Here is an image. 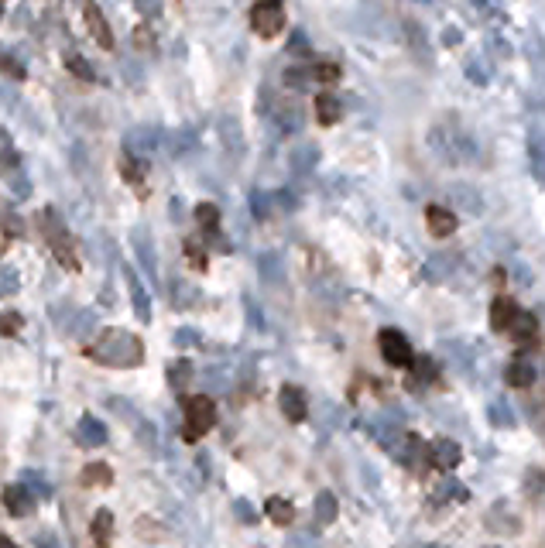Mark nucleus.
Listing matches in <instances>:
<instances>
[{"instance_id": "19", "label": "nucleus", "mask_w": 545, "mask_h": 548, "mask_svg": "<svg viewBox=\"0 0 545 548\" xmlns=\"http://www.w3.org/2000/svg\"><path fill=\"white\" fill-rule=\"evenodd\" d=\"M504 381L511 384V388H532V381H535V367L528 364V360H511L508 367H504Z\"/></svg>"}, {"instance_id": "16", "label": "nucleus", "mask_w": 545, "mask_h": 548, "mask_svg": "<svg viewBox=\"0 0 545 548\" xmlns=\"http://www.w3.org/2000/svg\"><path fill=\"white\" fill-rule=\"evenodd\" d=\"M439 381V370L432 364V357H415L412 360V370H408V388H429V384Z\"/></svg>"}, {"instance_id": "50", "label": "nucleus", "mask_w": 545, "mask_h": 548, "mask_svg": "<svg viewBox=\"0 0 545 548\" xmlns=\"http://www.w3.org/2000/svg\"><path fill=\"white\" fill-rule=\"evenodd\" d=\"M196 343H199V336L189 333V329L186 333H175V346H196Z\"/></svg>"}, {"instance_id": "55", "label": "nucleus", "mask_w": 545, "mask_h": 548, "mask_svg": "<svg viewBox=\"0 0 545 548\" xmlns=\"http://www.w3.org/2000/svg\"><path fill=\"white\" fill-rule=\"evenodd\" d=\"M0 18H4V4H0Z\"/></svg>"}, {"instance_id": "40", "label": "nucleus", "mask_w": 545, "mask_h": 548, "mask_svg": "<svg viewBox=\"0 0 545 548\" xmlns=\"http://www.w3.org/2000/svg\"><path fill=\"white\" fill-rule=\"evenodd\" d=\"M285 83H288V86H295V90H306V86L312 83V66H306V69H299V66L288 69V72H285Z\"/></svg>"}, {"instance_id": "48", "label": "nucleus", "mask_w": 545, "mask_h": 548, "mask_svg": "<svg viewBox=\"0 0 545 548\" xmlns=\"http://www.w3.org/2000/svg\"><path fill=\"white\" fill-rule=\"evenodd\" d=\"M186 254H189V261L196 264V268H203V264H206L203 251H199V240H189V244H186Z\"/></svg>"}, {"instance_id": "53", "label": "nucleus", "mask_w": 545, "mask_h": 548, "mask_svg": "<svg viewBox=\"0 0 545 548\" xmlns=\"http://www.w3.org/2000/svg\"><path fill=\"white\" fill-rule=\"evenodd\" d=\"M0 548H21L14 538H7V535H0Z\"/></svg>"}, {"instance_id": "26", "label": "nucleus", "mask_w": 545, "mask_h": 548, "mask_svg": "<svg viewBox=\"0 0 545 548\" xmlns=\"http://www.w3.org/2000/svg\"><path fill=\"white\" fill-rule=\"evenodd\" d=\"M264 511H268V518L275 521V525H292V521H295V507L288 504L285 497H268Z\"/></svg>"}, {"instance_id": "36", "label": "nucleus", "mask_w": 545, "mask_h": 548, "mask_svg": "<svg viewBox=\"0 0 545 548\" xmlns=\"http://www.w3.org/2000/svg\"><path fill=\"white\" fill-rule=\"evenodd\" d=\"M525 490H528V497H532V501H545V473H539V470H528V477H525Z\"/></svg>"}, {"instance_id": "22", "label": "nucleus", "mask_w": 545, "mask_h": 548, "mask_svg": "<svg viewBox=\"0 0 545 548\" xmlns=\"http://www.w3.org/2000/svg\"><path fill=\"white\" fill-rule=\"evenodd\" d=\"M316 161H319L316 144H299V148L292 151V158H288V165H292L295 175H309L312 168H316Z\"/></svg>"}, {"instance_id": "29", "label": "nucleus", "mask_w": 545, "mask_h": 548, "mask_svg": "<svg viewBox=\"0 0 545 548\" xmlns=\"http://www.w3.org/2000/svg\"><path fill=\"white\" fill-rule=\"evenodd\" d=\"M120 175H124L131 185H138V192H144V161L124 155V161H120Z\"/></svg>"}, {"instance_id": "43", "label": "nucleus", "mask_w": 545, "mask_h": 548, "mask_svg": "<svg viewBox=\"0 0 545 548\" xmlns=\"http://www.w3.org/2000/svg\"><path fill=\"white\" fill-rule=\"evenodd\" d=\"M199 292L192 285H186V281H175V309H189L192 298H196Z\"/></svg>"}, {"instance_id": "51", "label": "nucleus", "mask_w": 545, "mask_h": 548, "mask_svg": "<svg viewBox=\"0 0 545 548\" xmlns=\"http://www.w3.org/2000/svg\"><path fill=\"white\" fill-rule=\"evenodd\" d=\"M141 14H162V4H134Z\"/></svg>"}, {"instance_id": "12", "label": "nucleus", "mask_w": 545, "mask_h": 548, "mask_svg": "<svg viewBox=\"0 0 545 548\" xmlns=\"http://www.w3.org/2000/svg\"><path fill=\"white\" fill-rule=\"evenodd\" d=\"M426 223H429V233L432 237H453L456 227H460V216L446 206H429L426 209Z\"/></svg>"}, {"instance_id": "4", "label": "nucleus", "mask_w": 545, "mask_h": 548, "mask_svg": "<svg viewBox=\"0 0 545 548\" xmlns=\"http://www.w3.org/2000/svg\"><path fill=\"white\" fill-rule=\"evenodd\" d=\"M158 144H162V131H155V127H134V131L124 134V155L148 165V158H155Z\"/></svg>"}, {"instance_id": "11", "label": "nucleus", "mask_w": 545, "mask_h": 548, "mask_svg": "<svg viewBox=\"0 0 545 548\" xmlns=\"http://www.w3.org/2000/svg\"><path fill=\"white\" fill-rule=\"evenodd\" d=\"M278 408H282V415L288 422H302V418L309 415V405H306V394L299 388H292V384H285L282 391H278Z\"/></svg>"}, {"instance_id": "20", "label": "nucleus", "mask_w": 545, "mask_h": 548, "mask_svg": "<svg viewBox=\"0 0 545 548\" xmlns=\"http://www.w3.org/2000/svg\"><path fill=\"white\" fill-rule=\"evenodd\" d=\"M312 514H316L319 525H333L340 518V501L333 497V490H319L316 504H312Z\"/></svg>"}, {"instance_id": "5", "label": "nucleus", "mask_w": 545, "mask_h": 548, "mask_svg": "<svg viewBox=\"0 0 545 548\" xmlns=\"http://www.w3.org/2000/svg\"><path fill=\"white\" fill-rule=\"evenodd\" d=\"M378 346H381V357L388 360L391 367H412L415 350H412V343L398 333V329H381Z\"/></svg>"}, {"instance_id": "46", "label": "nucleus", "mask_w": 545, "mask_h": 548, "mask_svg": "<svg viewBox=\"0 0 545 548\" xmlns=\"http://www.w3.org/2000/svg\"><path fill=\"white\" fill-rule=\"evenodd\" d=\"M237 514H240V521H244V525H254V521H258V511H254V504L244 501V497L237 501Z\"/></svg>"}, {"instance_id": "13", "label": "nucleus", "mask_w": 545, "mask_h": 548, "mask_svg": "<svg viewBox=\"0 0 545 548\" xmlns=\"http://www.w3.org/2000/svg\"><path fill=\"white\" fill-rule=\"evenodd\" d=\"M76 439H79V446H86V449H100L103 442H107V425H103L96 415H83L76 425Z\"/></svg>"}, {"instance_id": "1", "label": "nucleus", "mask_w": 545, "mask_h": 548, "mask_svg": "<svg viewBox=\"0 0 545 548\" xmlns=\"http://www.w3.org/2000/svg\"><path fill=\"white\" fill-rule=\"evenodd\" d=\"M90 357L103 367H114V370H134L144 364V343L127 329H107L93 346H90Z\"/></svg>"}, {"instance_id": "47", "label": "nucleus", "mask_w": 545, "mask_h": 548, "mask_svg": "<svg viewBox=\"0 0 545 548\" xmlns=\"http://www.w3.org/2000/svg\"><path fill=\"white\" fill-rule=\"evenodd\" d=\"M93 329V316L90 312H83V316L76 319V326H72V336H86Z\"/></svg>"}, {"instance_id": "38", "label": "nucleus", "mask_w": 545, "mask_h": 548, "mask_svg": "<svg viewBox=\"0 0 545 548\" xmlns=\"http://www.w3.org/2000/svg\"><path fill=\"white\" fill-rule=\"evenodd\" d=\"M24 326V319L18 316V312H0V336H18Z\"/></svg>"}, {"instance_id": "2", "label": "nucleus", "mask_w": 545, "mask_h": 548, "mask_svg": "<svg viewBox=\"0 0 545 548\" xmlns=\"http://www.w3.org/2000/svg\"><path fill=\"white\" fill-rule=\"evenodd\" d=\"M216 425V408L210 394H192L186 401V429H182V439L186 442H199L206 432Z\"/></svg>"}, {"instance_id": "33", "label": "nucleus", "mask_w": 545, "mask_h": 548, "mask_svg": "<svg viewBox=\"0 0 545 548\" xmlns=\"http://www.w3.org/2000/svg\"><path fill=\"white\" fill-rule=\"evenodd\" d=\"M18 288H21V274H18V268H0V298L18 295Z\"/></svg>"}, {"instance_id": "27", "label": "nucleus", "mask_w": 545, "mask_h": 548, "mask_svg": "<svg viewBox=\"0 0 545 548\" xmlns=\"http://www.w3.org/2000/svg\"><path fill=\"white\" fill-rule=\"evenodd\" d=\"M66 69H69L76 79H83V83H96V69H93L90 62H86L79 52H66Z\"/></svg>"}, {"instance_id": "18", "label": "nucleus", "mask_w": 545, "mask_h": 548, "mask_svg": "<svg viewBox=\"0 0 545 548\" xmlns=\"http://www.w3.org/2000/svg\"><path fill=\"white\" fill-rule=\"evenodd\" d=\"M258 271L264 281H271V285H282L285 281V257L278 251H264L258 257Z\"/></svg>"}, {"instance_id": "44", "label": "nucleus", "mask_w": 545, "mask_h": 548, "mask_svg": "<svg viewBox=\"0 0 545 548\" xmlns=\"http://www.w3.org/2000/svg\"><path fill=\"white\" fill-rule=\"evenodd\" d=\"M491 422L494 425H515V415H511L508 401H494V405H491Z\"/></svg>"}, {"instance_id": "42", "label": "nucleus", "mask_w": 545, "mask_h": 548, "mask_svg": "<svg viewBox=\"0 0 545 548\" xmlns=\"http://www.w3.org/2000/svg\"><path fill=\"white\" fill-rule=\"evenodd\" d=\"M312 79H316V83H336V79H340V66L319 62V66H312Z\"/></svg>"}, {"instance_id": "35", "label": "nucleus", "mask_w": 545, "mask_h": 548, "mask_svg": "<svg viewBox=\"0 0 545 548\" xmlns=\"http://www.w3.org/2000/svg\"><path fill=\"white\" fill-rule=\"evenodd\" d=\"M453 264H456V261H453V257H446V254H443V257H432V261L426 264V278H429V281H443L446 274H450Z\"/></svg>"}, {"instance_id": "32", "label": "nucleus", "mask_w": 545, "mask_h": 548, "mask_svg": "<svg viewBox=\"0 0 545 548\" xmlns=\"http://www.w3.org/2000/svg\"><path fill=\"white\" fill-rule=\"evenodd\" d=\"M405 35H408V45H415V55H419V59H429V42H426V35H422L419 21H405Z\"/></svg>"}, {"instance_id": "52", "label": "nucleus", "mask_w": 545, "mask_h": 548, "mask_svg": "<svg viewBox=\"0 0 545 548\" xmlns=\"http://www.w3.org/2000/svg\"><path fill=\"white\" fill-rule=\"evenodd\" d=\"M134 38H138V45H141V48H148V45H151V35H148V28H141V31H138V35H134Z\"/></svg>"}, {"instance_id": "54", "label": "nucleus", "mask_w": 545, "mask_h": 548, "mask_svg": "<svg viewBox=\"0 0 545 548\" xmlns=\"http://www.w3.org/2000/svg\"><path fill=\"white\" fill-rule=\"evenodd\" d=\"M21 220H7V233H21Z\"/></svg>"}, {"instance_id": "39", "label": "nucleus", "mask_w": 545, "mask_h": 548, "mask_svg": "<svg viewBox=\"0 0 545 548\" xmlns=\"http://www.w3.org/2000/svg\"><path fill=\"white\" fill-rule=\"evenodd\" d=\"M168 377H172V388H182V384H189V377H192V364L189 360H175V364L168 367Z\"/></svg>"}, {"instance_id": "30", "label": "nucleus", "mask_w": 545, "mask_h": 548, "mask_svg": "<svg viewBox=\"0 0 545 548\" xmlns=\"http://www.w3.org/2000/svg\"><path fill=\"white\" fill-rule=\"evenodd\" d=\"M52 254L59 257V264H62V268H69V271H79V257L72 254V247H69V237H59V240H52Z\"/></svg>"}, {"instance_id": "37", "label": "nucleus", "mask_w": 545, "mask_h": 548, "mask_svg": "<svg viewBox=\"0 0 545 548\" xmlns=\"http://www.w3.org/2000/svg\"><path fill=\"white\" fill-rule=\"evenodd\" d=\"M528 151H532V172H535V179L545 182V151H542L539 137H532V141H528Z\"/></svg>"}, {"instance_id": "9", "label": "nucleus", "mask_w": 545, "mask_h": 548, "mask_svg": "<svg viewBox=\"0 0 545 548\" xmlns=\"http://www.w3.org/2000/svg\"><path fill=\"white\" fill-rule=\"evenodd\" d=\"M515 319H518V302H515V298H508V295L494 298L491 312H487V322H491L494 333H508V329L515 326Z\"/></svg>"}, {"instance_id": "10", "label": "nucleus", "mask_w": 545, "mask_h": 548, "mask_svg": "<svg viewBox=\"0 0 545 548\" xmlns=\"http://www.w3.org/2000/svg\"><path fill=\"white\" fill-rule=\"evenodd\" d=\"M4 507L14 518H31V514H35V497H31V490L24 487V483H11V487L4 490Z\"/></svg>"}, {"instance_id": "3", "label": "nucleus", "mask_w": 545, "mask_h": 548, "mask_svg": "<svg viewBox=\"0 0 545 548\" xmlns=\"http://www.w3.org/2000/svg\"><path fill=\"white\" fill-rule=\"evenodd\" d=\"M251 28L258 31L261 38H275L278 31L285 28V7L278 0H261V4L251 7Z\"/></svg>"}, {"instance_id": "23", "label": "nucleus", "mask_w": 545, "mask_h": 548, "mask_svg": "<svg viewBox=\"0 0 545 548\" xmlns=\"http://www.w3.org/2000/svg\"><path fill=\"white\" fill-rule=\"evenodd\" d=\"M90 535L93 542L100 548H107L110 542H114V514L110 511H96L93 514V525H90Z\"/></svg>"}, {"instance_id": "6", "label": "nucleus", "mask_w": 545, "mask_h": 548, "mask_svg": "<svg viewBox=\"0 0 545 548\" xmlns=\"http://www.w3.org/2000/svg\"><path fill=\"white\" fill-rule=\"evenodd\" d=\"M487 531H494V535H518L522 531V518L515 514V507H511L508 501H498L487 511Z\"/></svg>"}, {"instance_id": "17", "label": "nucleus", "mask_w": 545, "mask_h": 548, "mask_svg": "<svg viewBox=\"0 0 545 548\" xmlns=\"http://www.w3.org/2000/svg\"><path fill=\"white\" fill-rule=\"evenodd\" d=\"M127 288H131V305H134V316H138L141 322H148L151 319V298L148 292H144V285L138 281V274H134L131 268H127Z\"/></svg>"}, {"instance_id": "34", "label": "nucleus", "mask_w": 545, "mask_h": 548, "mask_svg": "<svg viewBox=\"0 0 545 548\" xmlns=\"http://www.w3.org/2000/svg\"><path fill=\"white\" fill-rule=\"evenodd\" d=\"M196 220H199V227L203 230H216L220 227V209H216L213 203H199L196 206Z\"/></svg>"}, {"instance_id": "7", "label": "nucleus", "mask_w": 545, "mask_h": 548, "mask_svg": "<svg viewBox=\"0 0 545 548\" xmlns=\"http://www.w3.org/2000/svg\"><path fill=\"white\" fill-rule=\"evenodd\" d=\"M268 114L275 117L278 131L282 134H299L302 124H306V117H302V107L295 100H278L275 107H268Z\"/></svg>"}, {"instance_id": "45", "label": "nucleus", "mask_w": 545, "mask_h": 548, "mask_svg": "<svg viewBox=\"0 0 545 548\" xmlns=\"http://www.w3.org/2000/svg\"><path fill=\"white\" fill-rule=\"evenodd\" d=\"M21 483H31V487H35V490H31V497H45V501L52 497V487H48V480H42L38 473H24Z\"/></svg>"}, {"instance_id": "14", "label": "nucleus", "mask_w": 545, "mask_h": 548, "mask_svg": "<svg viewBox=\"0 0 545 548\" xmlns=\"http://www.w3.org/2000/svg\"><path fill=\"white\" fill-rule=\"evenodd\" d=\"M131 247H134V254H138V261H141V268L155 278L158 274V257H155V247H151V233L144 230V227H134L131 230Z\"/></svg>"}, {"instance_id": "25", "label": "nucleus", "mask_w": 545, "mask_h": 548, "mask_svg": "<svg viewBox=\"0 0 545 548\" xmlns=\"http://www.w3.org/2000/svg\"><path fill=\"white\" fill-rule=\"evenodd\" d=\"M316 117H319V124H326V127L336 124V120L343 117V103L336 100V96L323 93V96H319V100H316Z\"/></svg>"}, {"instance_id": "24", "label": "nucleus", "mask_w": 545, "mask_h": 548, "mask_svg": "<svg viewBox=\"0 0 545 548\" xmlns=\"http://www.w3.org/2000/svg\"><path fill=\"white\" fill-rule=\"evenodd\" d=\"M220 134H223V144H227V155H244V131L234 117H223L220 120Z\"/></svg>"}, {"instance_id": "49", "label": "nucleus", "mask_w": 545, "mask_h": 548, "mask_svg": "<svg viewBox=\"0 0 545 548\" xmlns=\"http://www.w3.org/2000/svg\"><path fill=\"white\" fill-rule=\"evenodd\" d=\"M206 377H213V391H227L230 388V381H227V370H206Z\"/></svg>"}, {"instance_id": "28", "label": "nucleus", "mask_w": 545, "mask_h": 548, "mask_svg": "<svg viewBox=\"0 0 545 548\" xmlns=\"http://www.w3.org/2000/svg\"><path fill=\"white\" fill-rule=\"evenodd\" d=\"M83 483L86 487H110V483H114V473H110V466H103V463H90L83 470Z\"/></svg>"}, {"instance_id": "15", "label": "nucleus", "mask_w": 545, "mask_h": 548, "mask_svg": "<svg viewBox=\"0 0 545 548\" xmlns=\"http://www.w3.org/2000/svg\"><path fill=\"white\" fill-rule=\"evenodd\" d=\"M83 14H86V24H90V35L96 38V42H100L103 48H114V31H110V24H107V18H103L100 7L86 4Z\"/></svg>"}, {"instance_id": "41", "label": "nucleus", "mask_w": 545, "mask_h": 548, "mask_svg": "<svg viewBox=\"0 0 545 548\" xmlns=\"http://www.w3.org/2000/svg\"><path fill=\"white\" fill-rule=\"evenodd\" d=\"M0 72H7L11 79H24V66L21 62H14V55L7 52L4 45H0Z\"/></svg>"}, {"instance_id": "31", "label": "nucleus", "mask_w": 545, "mask_h": 548, "mask_svg": "<svg viewBox=\"0 0 545 548\" xmlns=\"http://www.w3.org/2000/svg\"><path fill=\"white\" fill-rule=\"evenodd\" d=\"M470 497V490L463 487L460 480H446L443 487H436V501L443 504V501H467Z\"/></svg>"}, {"instance_id": "8", "label": "nucleus", "mask_w": 545, "mask_h": 548, "mask_svg": "<svg viewBox=\"0 0 545 548\" xmlns=\"http://www.w3.org/2000/svg\"><path fill=\"white\" fill-rule=\"evenodd\" d=\"M426 456H429V463L436 466V470H456V466L463 463V449L456 446L453 439H436L426 449Z\"/></svg>"}, {"instance_id": "56", "label": "nucleus", "mask_w": 545, "mask_h": 548, "mask_svg": "<svg viewBox=\"0 0 545 548\" xmlns=\"http://www.w3.org/2000/svg\"><path fill=\"white\" fill-rule=\"evenodd\" d=\"M0 254H4V247H0Z\"/></svg>"}, {"instance_id": "21", "label": "nucleus", "mask_w": 545, "mask_h": 548, "mask_svg": "<svg viewBox=\"0 0 545 548\" xmlns=\"http://www.w3.org/2000/svg\"><path fill=\"white\" fill-rule=\"evenodd\" d=\"M508 333L515 336L518 346H532L535 340H539V322H535V316H528V312H518L515 326H511Z\"/></svg>"}]
</instances>
